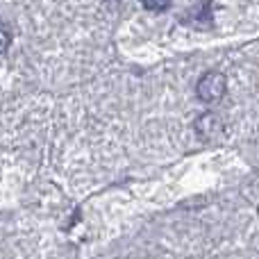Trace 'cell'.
Returning a JSON list of instances; mask_svg holds the SVG:
<instances>
[{
	"mask_svg": "<svg viewBox=\"0 0 259 259\" xmlns=\"http://www.w3.org/2000/svg\"><path fill=\"white\" fill-rule=\"evenodd\" d=\"M221 130V118L219 114H202L196 121V132L200 134V139H211L216 137V132Z\"/></svg>",
	"mask_w": 259,
	"mask_h": 259,
	"instance_id": "cell-2",
	"label": "cell"
},
{
	"mask_svg": "<svg viewBox=\"0 0 259 259\" xmlns=\"http://www.w3.org/2000/svg\"><path fill=\"white\" fill-rule=\"evenodd\" d=\"M225 89H228V80H225L223 73L209 71L198 80L196 94L202 103H219V100L225 96Z\"/></svg>",
	"mask_w": 259,
	"mask_h": 259,
	"instance_id": "cell-1",
	"label": "cell"
},
{
	"mask_svg": "<svg viewBox=\"0 0 259 259\" xmlns=\"http://www.w3.org/2000/svg\"><path fill=\"white\" fill-rule=\"evenodd\" d=\"M170 3H173V0H143V7H146L148 12H164V9H168Z\"/></svg>",
	"mask_w": 259,
	"mask_h": 259,
	"instance_id": "cell-3",
	"label": "cell"
},
{
	"mask_svg": "<svg viewBox=\"0 0 259 259\" xmlns=\"http://www.w3.org/2000/svg\"><path fill=\"white\" fill-rule=\"evenodd\" d=\"M9 44H12V32H9V27L5 23H0V55L9 48Z\"/></svg>",
	"mask_w": 259,
	"mask_h": 259,
	"instance_id": "cell-4",
	"label": "cell"
}]
</instances>
